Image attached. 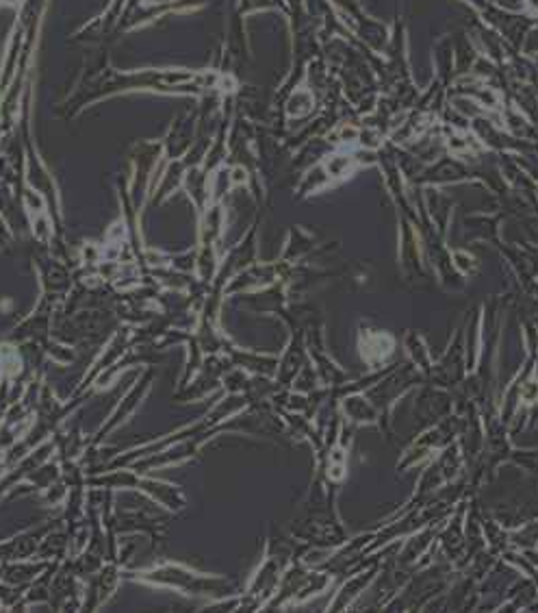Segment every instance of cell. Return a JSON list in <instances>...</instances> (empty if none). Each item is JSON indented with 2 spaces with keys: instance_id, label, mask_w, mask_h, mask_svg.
Masks as SVG:
<instances>
[{
  "instance_id": "7a4b0ae2",
  "label": "cell",
  "mask_w": 538,
  "mask_h": 613,
  "mask_svg": "<svg viewBox=\"0 0 538 613\" xmlns=\"http://www.w3.org/2000/svg\"><path fill=\"white\" fill-rule=\"evenodd\" d=\"M530 4H532L534 9H538V0H530Z\"/></svg>"
},
{
  "instance_id": "6da1fadb",
  "label": "cell",
  "mask_w": 538,
  "mask_h": 613,
  "mask_svg": "<svg viewBox=\"0 0 538 613\" xmlns=\"http://www.w3.org/2000/svg\"><path fill=\"white\" fill-rule=\"evenodd\" d=\"M343 137H345V141H354L358 137V130L356 128H345L343 130Z\"/></svg>"
}]
</instances>
